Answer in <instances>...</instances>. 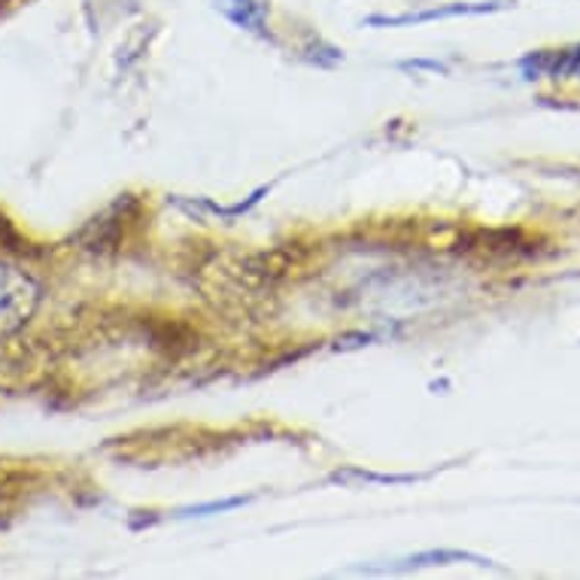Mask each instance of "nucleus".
<instances>
[{"mask_svg": "<svg viewBox=\"0 0 580 580\" xmlns=\"http://www.w3.org/2000/svg\"><path fill=\"white\" fill-rule=\"evenodd\" d=\"M43 289L34 277L16 264L0 262V341L22 331L40 308Z\"/></svg>", "mask_w": 580, "mask_h": 580, "instance_id": "f257e3e1", "label": "nucleus"}]
</instances>
